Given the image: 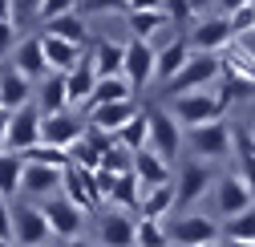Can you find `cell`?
<instances>
[{"label":"cell","instance_id":"49","mask_svg":"<svg viewBox=\"0 0 255 247\" xmlns=\"http://www.w3.org/2000/svg\"><path fill=\"white\" fill-rule=\"evenodd\" d=\"M247 130H251V134H255V118H251V126H247Z\"/></svg>","mask_w":255,"mask_h":247},{"label":"cell","instance_id":"37","mask_svg":"<svg viewBox=\"0 0 255 247\" xmlns=\"http://www.w3.org/2000/svg\"><path fill=\"white\" fill-rule=\"evenodd\" d=\"M227 24H231L235 37H251V33H255V0H247V4L231 8V12H227Z\"/></svg>","mask_w":255,"mask_h":247},{"label":"cell","instance_id":"30","mask_svg":"<svg viewBox=\"0 0 255 247\" xmlns=\"http://www.w3.org/2000/svg\"><path fill=\"white\" fill-rule=\"evenodd\" d=\"M219 61H223V69H231V73H239V77H251V81H255V53H251L239 37H231L227 45L219 49Z\"/></svg>","mask_w":255,"mask_h":247},{"label":"cell","instance_id":"40","mask_svg":"<svg viewBox=\"0 0 255 247\" xmlns=\"http://www.w3.org/2000/svg\"><path fill=\"white\" fill-rule=\"evenodd\" d=\"M37 4H41V0H12V20H16V28H24V24L37 20Z\"/></svg>","mask_w":255,"mask_h":247},{"label":"cell","instance_id":"15","mask_svg":"<svg viewBox=\"0 0 255 247\" xmlns=\"http://www.w3.org/2000/svg\"><path fill=\"white\" fill-rule=\"evenodd\" d=\"M138 114V102L134 98H118V102H98V106H89V126H98V130H106V134H118L126 122H130Z\"/></svg>","mask_w":255,"mask_h":247},{"label":"cell","instance_id":"9","mask_svg":"<svg viewBox=\"0 0 255 247\" xmlns=\"http://www.w3.org/2000/svg\"><path fill=\"white\" fill-rule=\"evenodd\" d=\"M211 191H215V215H219V219H231V215H239L243 207L255 203V191L243 182V174H223V178H215Z\"/></svg>","mask_w":255,"mask_h":247},{"label":"cell","instance_id":"29","mask_svg":"<svg viewBox=\"0 0 255 247\" xmlns=\"http://www.w3.org/2000/svg\"><path fill=\"white\" fill-rule=\"evenodd\" d=\"M219 243H255V203L243 207L239 215H231V219H223Z\"/></svg>","mask_w":255,"mask_h":247},{"label":"cell","instance_id":"43","mask_svg":"<svg viewBox=\"0 0 255 247\" xmlns=\"http://www.w3.org/2000/svg\"><path fill=\"white\" fill-rule=\"evenodd\" d=\"M0 243H12V207L0 195Z\"/></svg>","mask_w":255,"mask_h":247},{"label":"cell","instance_id":"32","mask_svg":"<svg viewBox=\"0 0 255 247\" xmlns=\"http://www.w3.org/2000/svg\"><path fill=\"white\" fill-rule=\"evenodd\" d=\"M89 57H93V69H98V77L102 73H122V57H126V41H93V49H89Z\"/></svg>","mask_w":255,"mask_h":247},{"label":"cell","instance_id":"17","mask_svg":"<svg viewBox=\"0 0 255 247\" xmlns=\"http://www.w3.org/2000/svg\"><path fill=\"white\" fill-rule=\"evenodd\" d=\"M134 227H138V215L130 207H110L98 219V239L102 243H134Z\"/></svg>","mask_w":255,"mask_h":247},{"label":"cell","instance_id":"18","mask_svg":"<svg viewBox=\"0 0 255 247\" xmlns=\"http://www.w3.org/2000/svg\"><path fill=\"white\" fill-rule=\"evenodd\" d=\"M61 191H65V195H69L85 215L102 207L98 191H93V174H89L85 166H73V162H69V166H65V174H61Z\"/></svg>","mask_w":255,"mask_h":247},{"label":"cell","instance_id":"19","mask_svg":"<svg viewBox=\"0 0 255 247\" xmlns=\"http://www.w3.org/2000/svg\"><path fill=\"white\" fill-rule=\"evenodd\" d=\"M8 57H12V69H20L33 85L49 73V65H45V49H41V37H24V41H16Z\"/></svg>","mask_w":255,"mask_h":247},{"label":"cell","instance_id":"11","mask_svg":"<svg viewBox=\"0 0 255 247\" xmlns=\"http://www.w3.org/2000/svg\"><path fill=\"white\" fill-rule=\"evenodd\" d=\"M146 122H150V150H158L162 158H170V154H178L182 146V126L174 122L170 110H146Z\"/></svg>","mask_w":255,"mask_h":247},{"label":"cell","instance_id":"21","mask_svg":"<svg viewBox=\"0 0 255 247\" xmlns=\"http://www.w3.org/2000/svg\"><path fill=\"white\" fill-rule=\"evenodd\" d=\"M41 49H45V65H49L53 73H69V69L77 65V57L85 53L81 45H73V41H65V37H53V33L41 37Z\"/></svg>","mask_w":255,"mask_h":247},{"label":"cell","instance_id":"42","mask_svg":"<svg viewBox=\"0 0 255 247\" xmlns=\"http://www.w3.org/2000/svg\"><path fill=\"white\" fill-rule=\"evenodd\" d=\"M16 33H20V28H16V20H4V16H0V61H4V57L12 53Z\"/></svg>","mask_w":255,"mask_h":247},{"label":"cell","instance_id":"31","mask_svg":"<svg viewBox=\"0 0 255 247\" xmlns=\"http://www.w3.org/2000/svg\"><path fill=\"white\" fill-rule=\"evenodd\" d=\"M49 24V33L53 37H65V41H73V45H89V28H85V20L77 16V8H69V12H61V16H49L45 20Z\"/></svg>","mask_w":255,"mask_h":247},{"label":"cell","instance_id":"10","mask_svg":"<svg viewBox=\"0 0 255 247\" xmlns=\"http://www.w3.org/2000/svg\"><path fill=\"white\" fill-rule=\"evenodd\" d=\"M126 24H130V33H134V37L150 41L154 49H158V45H166V41L174 37L170 16H166L162 8H130V12H126Z\"/></svg>","mask_w":255,"mask_h":247},{"label":"cell","instance_id":"38","mask_svg":"<svg viewBox=\"0 0 255 247\" xmlns=\"http://www.w3.org/2000/svg\"><path fill=\"white\" fill-rule=\"evenodd\" d=\"M77 8L85 16H110V12H126V0H77Z\"/></svg>","mask_w":255,"mask_h":247},{"label":"cell","instance_id":"13","mask_svg":"<svg viewBox=\"0 0 255 247\" xmlns=\"http://www.w3.org/2000/svg\"><path fill=\"white\" fill-rule=\"evenodd\" d=\"M85 122L73 114V106L65 110H53V114H41V142H53V146H69L73 138H81Z\"/></svg>","mask_w":255,"mask_h":247},{"label":"cell","instance_id":"3","mask_svg":"<svg viewBox=\"0 0 255 247\" xmlns=\"http://www.w3.org/2000/svg\"><path fill=\"white\" fill-rule=\"evenodd\" d=\"M37 203H41L45 219H49L53 239H77V235H81V227H85V211H81L65 191H53V195H45V199H37Z\"/></svg>","mask_w":255,"mask_h":247},{"label":"cell","instance_id":"20","mask_svg":"<svg viewBox=\"0 0 255 247\" xmlns=\"http://www.w3.org/2000/svg\"><path fill=\"white\" fill-rule=\"evenodd\" d=\"M186 57H190V45H186V37L174 33L166 45H158V49H154V81H162V85H166V81L182 69V61H186Z\"/></svg>","mask_w":255,"mask_h":247},{"label":"cell","instance_id":"26","mask_svg":"<svg viewBox=\"0 0 255 247\" xmlns=\"http://www.w3.org/2000/svg\"><path fill=\"white\" fill-rule=\"evenodd\" d=\"M134 211L146 215V219H166V215L174 211V187H170V182H154V187H146Z\"/></svg>","mask_w":255,"mask_h":247},{"label":"cell","instance_id":"25","mask_svg":"<svg viewBox=\"0 0 255 247\" xmlns=\"http://www.w3.org/2000/svg\"><path fill=\"white\" fill-rule=\"evenodd\" d=\"M130 170L138 174L142 187H154V182H170V166H166V158H162L158 150H150V146L134 150V166H130Z\"/></svg>","mask_w":255,"mask_h":247},{"label":"cell","instance_id":"34","mask_svg":"<svg viewBox=\"0 0 255 247\" xmlns=\"http://www.w3.org/2000/svg\"><path fill=\"white\" fill-rule=\"evenodd\" d=\"M114 142H122L126 150H142V146H150V122H146V110H138L130 122H126V126L114 134Z\"/></svg>","mask_w":255,"mask_h":247},{"label":"cell","instance_id":"23","mask_svg":"<svg viewBox=\"0 0 255 247\" xmlns=\"http://www.w3.org/2000/svg\"><path fill=\"white\" fill-rule=\"evenodd\" d=\"M93 81H98L93 57H89V53H81V57H77V65L65 73V94H69V106H85V98H89Z\"/></svg>","mask_w":255,"mask_h":247},{"label":"cell","instance_id":"5","mask_svg":"<svg viewBox=\"0 0 255 247\" xmlns=\"http://www.w3.org/2000/svg\"><path fill=\"white\" fill-rule=\"evenodd\" d=\"M170 114H174L178 126H195V122L219 118V114H227V110H223L219 94H211V89H182V94H174Z\"/></svg>","mask_w":255,"mask_h":247},{"label":"cell","instance_id":"2","mask_svg":"<svg viewBox=\"0 0 255 247\" xmlns=\"http://www.w3.org/2000/svg\"><path fill=\"white\" fill-rule=\"evenodd\" d=\"M166 227V243H182V247H207V243H219V219H207V215H166L162 219Z\"/></svg>","mask_w":255,"mask_h":247},{"label":"cell","instance_id":"33","mask_svg":"<svg viewBox=\"0 0 255 247\" xmlns=\"http://www.w3.org/2000/svg\"><path fill=\"white\" fill-rule=\"evenodd\" d=\"M20 170H24L20 150H0V195L4 199L20 195Z\"/></svg>","mask_w":255,"mask_h":247},{"label":"cell","instance_id":"35","mask_svg":"<svg viewBox=\"0 0 255 247\" xmlns=\"http://www.w3.org/2000/svg\"><path fill=\"white\" fill-rule=\"evenodd\" d=\"M134 243H146V247H162V243H166V227H162V219H146V215H138Z\"/></svg>","mask_w":255,"mask_h":247},{"label":"cell","instance_id":"41","mask_svg":"<svg viewBox=\"0 0 255 247\" xmlns=\"http://www.w3.org/2000/svg\"><path fill=\"white\" fill-rule=\"evenodd\" d=\"M69 8H77V0H41V4H37V20L61 16V12H69Z\"/></svg>","mask_w":255,"mask_h":247},{"label":"cell","instance_id":"45","mask_svg":"<svg viewBox=\"0 0 255 247\" xmlns=\"http://www.w3.org/2000/svg\"><path fill=\"white\" fill-rule=\"evenodd\" d=\"M186 4H190V12H195V16H203V12L215 4V0H186Z\"/></svg>","mask_w":255,"mask_h":247},{"label":"cell","instance_id":"8","mask_svg":"<svg viewBox=\"0 0 255 247\" xmlns=\"http://www.w3.org/2000/svg\"><path fill=\"white\" fill-rule=\"evenodd\" d=\"M41 142V110L37 102H24L16 110H8V130H4V150H24Z\"/></svg>","mask_w":255,"mask_h":247},{"label":"cell","instance_id":"16","mask_svg":"<svg viewBox=\"0 0 255 247\" xmlns=\"http://www.w3.org/2000/svg\"><path fill=\"white\" fill-rule=\"evenodd\" d=\"M61 166H49V162H24L20 170V195L28 199H45L53 191H61Z\"/></svg>","mask_w":255,"mask_h":247},{"label":"cell","instance_id":"24","mask_svg":"<svg viewBox=\"0 0 255 247\" xmlns=\"http://www.w3.org/2000/svg\"><path fill=\"white\" fill-rule=\"evenodd\" d=\"M41 89H33V102H37V110L41 114H53V110H65L69 106V94H65V73H45L41 81H37Z\"/></svg>","mask_w":255,"mask_h":247},{"label":"cell","instance_id":"46","mask_svg":"<svg viewBox=\"0 0 255 247\" xmlns=\"http://www.w3.org/2000/svg\"><path fill=\"white\" fill-rule=\"evenodd\" d=\"M4 130H8V110L0 106V150H4Z\"/></svg>","mask_w":255,"mask_h":247},{"label":"cell","instance_id":"12","mask_svg":"<svg viewBox=\"0 0 255 247\" xmlns=\"http://www.w3.org/2000/svg\"><path fill=\"white\" fill-rule=\"evenodd\" d=\"M235 33H231V24H227V16H195L190 20V33H186V45L190 49H203V53H219L223 45H227Z\"/></svg>","mask_w":255,"mask_h":247},{"label":"cell","instance_id":"39","mask_svg":"<svg viewBox=\"0 0 255 247\" xmlns=\"http://www.w3.org/2000/svg\"><path fill=\"white\" fill-rule=\"evenodd\" d=\"M162 12L170 16V24H174V28H182V24H190V20H195V12H190V4H186V0H162Z\"/></svg>","mask_w":255,"mask_h":247},{"label":"cell","instance_id":"44","mask_svg":"<svg viewBox=\"0 0 255 247\" xmlns=\"http://www.w3.org/2000/svg\"><path fill=\"white\" fill-rule=\"evenodd\" d=\"M130 8H162V0H126V12Z\"/></svg>","mask_w":255,"mask_h":247},{"label":"cell","instance_id":"6","mask_svg":"<svg viewBox=\"0 0 255 247\" xmlns=\"http://www.w3.org/2000/svg\"><path fill=\"white\" fill-rule=\"evenodd\" d=\"M12 243H49L53 231H49V219H45V211L37 199H28V203H12Z\"/></svg>","mask_w":255,"mask_h":247},{"label":"cell","instance_id":"48","mask_svg":"<svg viewBox=\"0 0 255 247\" xmlns=\"http://www.w3.org/2000/svg\"><path fill=\"white\" fill-rule=\"evenodd\" d=\"M0 16H4V20H12V0H0Z\"/></svg>","mask_w":255,"mask_h":247},{"label":"cell","instance_id":"47","mask_svg":"<svg viewBox=\"0 0 255 247\" xmlns=\"http://www.w3.org/2000/svg\"><path fill=\"white\" fill-rule=\"evenodd\" d=\"M215 4H219L223 12H231V8H239V4H247V0H215Z\"/></svg>","mask_w":255,"mask_h":247},{"label":"cell","instance_id":"28","mask_svg":"<svg viewBox=\"0 0 255 247\" xmlns=\"http://www.w3.org/2000/svg\"><path fill=\"white\" fill-rule=\"evenodd\" d=\"M231 154L239 158V174H243V182L255 191V134H251L247 126L231 130Z\"/></svg>","mask_w":255,"mask_h":247},{"label":"cell","instance_id":"4","mask_svg":"<svg viewBox=\"0 0 255 247\" xmlns=\"http://www.w3.org/2000/svg\"><path fill=\"white\" fill-rule=\"evenodd\" d=\"M219 73H223V61H219V53H203V49H190V57L182 61V69L166 81L174 94H182V89H207L211 81H219Z\"/></svg>","mask_w":255,"mask_h":247},{"label":"cell","instance_id":"7","mask_svg":"<svg viewBox=\"0 0 255 247\" xmlns=\"http://www.w3.org/2000/svg\"><path fill=\"white\" fill-rule=\"evenodd\" d=\"M211 182H215V170H211V162H199V158H190V162H182V170H178V182H174V207H195L207 191H211Z\"/></svg>","mask_w":255,"mask_h":247},{"label":"cell","instance_id":"1","mask_svg":"<svg viewBox=\"0 0 255 247\" xmlns=\"http://www.w3.org/2000/svg\"><path fill=\"white\" fill-rule=\"evenodd\" d=\"M182 142L203 154L207 162H223V158H231V126H227V118H207V122H195V126H186Z\"/></svg>","mask_w":255,"mask_h":247},{"label":"cell","instance_id":"27","mask_svg":"<svg viewBox=\"0 0 255 247\" xmlns=\"http://www.w3.org/2000/svg\"><path fill=\"white\" fill-rule=\"evenodd\" d=\"M118 98H134V85L126 73H102L98 81H93L85 106H98V102H118Z\"/></svg>","mask_w":255,"mask_h":247},{"label":"cell","instance_id":"14","mask_svg":"<svg viewBox=\"0 0 255 247\" xmlns=\"http://www.w3.org/2000/svg\"><path fill=\"white\" fill-rule=\"evenodd\" d=\"M122 73L130 77V85H146L154 81V45L142 41V37H130L126 41V57H122Z\"/></svg>","mask_w":255,"mask_h":247},{"label":"cell","instance_id":"22","mask_svg":"<svg viewBox=\"0 0 255 247\" xmlns=\"http://www.w3.org/2000/svg\"><path fill=\"white\" fill-rule=\"evenodd\" d=\"M24 102H33V81H28L20 69H12V65H0V106L16 110Z\"/></svg>","mask_w":255,"mask_h":247},{"label":"cell","instance_id":"36","mask_svg":"<svg viewBox=\"0 0 255 247\" xmlns=\"http://www.w3.org/2000/svg\"><path fill=\"white\" fill-rule=\"evenodd\" d=\"M102 170H110V174H122V170H130L134 166V154L126 150L122 142H114V146H106L102 150V162H98Z\"/></svg>","mask_w":255,"mask_h":247}]
</instances>
